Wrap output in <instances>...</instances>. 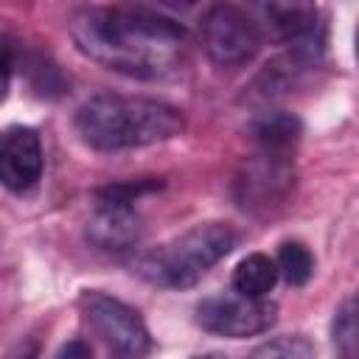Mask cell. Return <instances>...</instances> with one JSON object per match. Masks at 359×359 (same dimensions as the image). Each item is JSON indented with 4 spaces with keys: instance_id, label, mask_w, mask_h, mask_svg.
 Segmentation results:
<instances>
[{
    "instance_id": "1",
    "label": "cell",
    "mask_w": 359,
    "mask_h": 359,
    "mask_svg": "<svg viewBox=\"0 0 359 359\" xmlns=\"http://www.w3.org/2000/svg\"><path fill=\"white\" fill-rule=\"evenodd\" d=\"M70 34L84 56L135 79L168 73L185 45V28L177 20L135 0L76 14Z\"/></svg>"
},
{
    "instance_id": "2",
    "label": "cell",
    "mask_w": 359,
    "mask_h": 359,
    "mask_svg": "<svg viewBox=\"0 0 359 359\" xmlns=\"http://www.w3.org/2000/svg\"><path fill=\"white\" fill-rule=\"evenodd\" d=\"M185 115L160 98L101 93L87 98L76 112L79 137L98 151L140 149L182 135Z\"/></svg>"
},
{
    "instance_id": "3",
    "label": "cell",
    "mask_w": 359,
    "mask_h": 359,
    "mask_svg": "<svg viewBox=\"0 0 359 359\" xmlns=\"http://www.w3.org/2000/svg\"><path fill=\"white\" fill-rule=\"evenodd\" d=\"M236 241H238V233L230 224L205 222L165 241L163 247L146 252L137 261V272L157 286L185 289V286H194L213 264L230 255Z\"/></svg>"
},
{
    "instance_id": "4",
    "label": "cell",
    "mask_w": 359,
    "mask_h": 359,
    "mask_svg": "<svg viewBox=\"0 0 359 359\" xmlns=\"http://www.w3.org/2000/svg\"><path fill=\"white\" fill-rule=\"evenodd\" d=\"M79 311L90 331L101 337L107 348H112L121 356H146L151 351V337L143 323V317L126 306L123 300L87 289L79 297Z\"/></svg>"
},
{
    "instance_id": "5",
    "label": "cell",
    "mask_w": 359,
    "mask_h": 359,
    "mask_svg": "<svg viewBox=\"0 0 359 359\" xmlns=\"http://www.w3.org/2000/svg\"><path fill=\"white\" fill-rule=\"evenodd\" d=\"M202 48L216 65H244L261 48V31L255 20L233 3H213L199 25Z\"/></svg>"
},
{
    "instance_id": "6",
    "label": "cell",
    "mask_w": 359,
    "mask_h": 359,
    "mask_svg": "<svg viewBox=\"0 0 359 359\" xmlns=\"http://www.w3.org/2000/svg\"><path fill=\"white\" fill-rule=\"evenodd\" d=\"M278 306L266 297H250L241 292H224V294H210L196 306V323L219 337L241 339V337H255L264 334L275 323Z\"/></svg>"
},
{
    "instance_id": "7",
    "label": "cell",
    "mask_w": 359,
    "mask_h": 359,
    "mask_svg": "<svg viewBox=\"0 0 359 359\" xmlns=\"http://www.w3.org/2000/svg\"><path fill=\"white\" fill-rule=\"evenodd\" d=\"M294 171L283 151L264 149V154L244 163L236 177V199L244 210H269L283 205L292 194Z\"/></svg>"
},
{
    "instance_id": "8",
    "label": "cell",
    "mask_w": 359,
    "mask_h": 359,
    "mask_svg": "<svg viewBox=\"0 0 359 359\" xmlns=\"http://www.w3.org/2000/svg\"><path fill=\"white\" fill-rule=\"evenodd\" d=\"M42 177V143L31 126H8L0 143V180L8 191H28Z\"/></svg>"
},
{
    "instance_id": "9",
    "label": "cell",
    "mask_w": 359,
    "mask_h": 359,
    "mask_svg": "<svg viewBox=\"0 0 359 359\" xmlns=\"http://www.w3.org/2000/svg\"><path fill=\"white\" fill-rule=\"evenodd\" d=\"M87 241L101 252H126L140 241L143 224L132 202L98 199L95 213L87 222Z\"/></svg>"
},
{
    "instance_id": "10",
    "label": "cell",
    "mask_w": 359,
    "mask_h": 359,
    "mask_svg": "<svg viewBox=\"0 0 359 359\" xmlns=\"http://www.w3.org/2000/svg\"><path fill=\"white\" fill-rule=\"evenodd\" d=\"M272 34L283 42H306L317 31V3L314 0H252Z\"/></svg>"
},
{
    "instance_id": "11",
    "label": "cell",
    "mask_w": 359,
    "mask_h": 359,
    "mask_svg": "<svg viewBox=\"0 0 359 359\" xmlns=\"http://www.w3.org/2000/svg\"><path fill=\"white\" fill-rule=\"evenodd\" d=\"M278 261H272L264 252H250L247 258H241L233 269V289L250 297H266L269 289L278 280Z\"/></svg>"
},
{
    "instance_id": "12",
    "label": "cell",
    "mask_w": 359,
    "mask_h": 359,
    "mask_svg": "<svg viewBox=\"0 0 359 359\" xmlns=\"http://www.w3.org/2000/svg\"><path fill=\"white\" fill-rule=\"evenodd\" d=\"M300 132L303 126L292 112H266L252 123V135L258 137V143L275 151H286L300 137Z\"/></svg>"
},
{
    "instance_id": "13",
    "label": "cell",
    "mask_w": 359,
    "mask_h": 359,
    "mask_svg": "<svg viewBox=\"0 0 359 359\" xmlns=\"http://www.w3.org/2000/svg\"><path fill=\"white\" fill-rule=\"evenodd\" d=\"M331 342L342 356L359 359V289L348 294L331 320Z\"/></svg>"
},
{
    "instance_id": "14",
    "label": "cell",
    "mask_w": 359,
    "mask_h": 359,
    "mask_svg": "<svg viewBox=\"0 0 359 359\" xmlns=\"http://www.w3.org/2000/svg\"><path fill=\"white\" fill-rule=\"evenodd\" d=\"M275 261H278V272L292 286H303L314 275V255L300 241H283Z\"/></svg>"
},
{
    "instance_id": "15",
    "label": "cell",
    "mask_w": 359,
    "mask_h": 359,
    "mask_svg": "<svg viewBox=\"0 0 359 359\" xmlns=\"http://www.w3.org/2000/svg\"><path fill=\"white\" fill-rule=\"evenodd\" d=\"M255 356H286V359H306L314 356V345L306 337H278L272 342H264L252 351Z\"/></svg>"
},
{
    "instance_id": "16",
    "label": "cell",
    "mask_w": 359,
    "mask_h": 359,
    "mask_svg": "<svg viewBox=\"0 0 359 359\" xmlns=\"http://www.w3.org/2000/svg\"><path fill=\"white\" fill-rule=\"evenodd\" d=\"M160 188L157 180H137V182H115L98 191V199H112V202H135L140 194H149Z\"/></svg>"
},
{
    "instance_id": "17",
    "label": "cell",
    "mask_w": 359,
    "mask_h": 359,
    "mask_svg": "<svg viewBox=\"0 0 359 359\" xmlns=\"http://www.w3.org/2000/svg\"><path fill=\"white\" fill-rule=\"evenodd\" d=\"M3 73H6V93L11 84V73H14V45L6 39V59H3Z\"/></svg>"
},
{
    "instance_id": "18",
    "label": "cell",
    "mask_w": 359,
    "mask_h": 359,
    "mask_svg": "<svg viewBox=\"0 0 359 359\" xmlns=\"http://www.w3.org/2000/svg\"><path fill=\"white\" fill-rule=\"evenodd\" d=\"M59 356H90V348L81 345V342H73V345H65L59 351Z\"/></svg>"
},
{
    "instance_id": "19",
    "label": "cell",
    "mask_w": 359,
    "mask_h": 359,
    "mask_svg": "<svg viewBox=\"0 0 359 359\" xmlns=\"http://www.w3.org/2000/svg\"><path fill=\"white\" fill-rule=\"evenodd\" d=\"M157 3H163V6H168V8H177V11H188V8H194V6L202 3V0H157Z\"/></svg>"
},
{
    "instance_id": "20",
    "label": "cell",
    "mask_w": 359,
    "mask_h": 359,
    "mask_svg": "<svg viewBox=\"0 0 359 359\" xmlns=\"http://www.w3.org/2000/svg\"><path fill=\"white\" fill-rule=\"evenodd\" d=\"M356 56H359V31H356Z\"/></svg>"
}]
</instances>
